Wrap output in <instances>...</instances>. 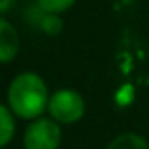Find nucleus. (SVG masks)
<instances>
[{"instance_id": "1", "label": "nucleus", "mask_w": 149, "mask_h": 149, "mask_svg": "<svg viewBox=\"0 0 149 149\" xmlns=\"http://www.w3.org/2000/svg\"><path fill=\"white\" fill-rule=\"evenodd\" d=\"M49 89L45 79L36 72H21L8 85V108L23 121L44 117L49 104Z\"/></svg>"}, {"instance_id": "2", "label": "nucleus", "mask_w": 149, "mask_h": 149, "mask_svg": "<svg viewBox=\"0 0 149 149\" xmlns=\"http://www.w3.org/2000/svg\"><path fill=\"white\" fill-rule=\"evenodd\" d=\"M47 115L58 125H74L83 119L85 100L74 89H58L51 93L47 104Z\"/></svg>"}, {"instance_id": "3", "label": "nucleus", "mask_w": 149, "mask_h": 149, "mask_svg": "<svg viewBox=\"0 0 149 149\" xmlns=\"http://www.w3.org/2000/svg\"><path fill=\"white\" fill-rule=\"evenodd\" d=\"M62 125L51 117H38L29 121L23 132V147L25 149H58L62 143Z\"/></svg>"}, {"instance_id": "4", "label": "nucleus", "mask_w": 149, "mask_h": 149, "mask_svg": "<svg viewBox=\"0 0 149 149\" xmlns=\"http://www.w3.org/2000/svg\"><path fill=\"white\" fill-rule=\"evenodd\" d=\"M21 51V38L19 32L8 19L0 15V64L11 62Z\"/></svg>"}, {"instance_id": "5", "label": "nucleus", "mask_w": 149, "mask_h": 149, "mask_svg": "<svg viewBox=\"0 0 149 149\" xmlns=\"http://www.w3.org/2000/svg\"><path fill=\"white\" fill-rule=\"evenodd\" d=\"M15 136V115L0 102V149L6 147Z\"/></svg>"}, {"instance_id": "6", "label": "nucleus", "mask_w": 149, "mask_h": 149, "mask_svg": "<svg viewBox=\"0 0 149 149\" xmlns=\"http://www.w3.org/2000/svg\"><path fill=\"white\" fill-rule=\"evenodd\" d=\"M106 149H149V143L143 136L136 134V132H123V134L115 136Z\"/></svg>"}, {"instance_id": "7", "label": "nucleus", "mask_w": 149, "mask_h": 149, "mask_svg": "<svg viewBox=\"0 0 149 149\" xmlns=\"http://www.w3.org/2000/svg\"><path fill=\"white\" fill-rule=\"evenodd\" d=\"M74 4H76V0H36L38 10L47 15H61L68 11Z\"/></svg>"}, {"instance_id": "8", "label": "nucleus", "mask_w": 149, "mask_h": 149, "mask_svg": "<svg viewBox=\"0 0 149 149\" xmlns=\"http://www.w3.org/2000/svg\"><path fill=\"white\" fill-rule=\"evenodd\" d=\"M42 29H44L47 34H57L58 29H61V21H58L57 15L44 13V19H42Z\"/></svg>"}, {"instance_id": "9", "label": "nucleus", "mask_w": 149, "mask_h": 149, "mask_svg": "<svg viewBox=\"0 0 149 149\" xmlns=\"http://www.w3.org/2000/svg\"><path fill=\"white\" fill-rule=\"evenodd\" d=\"M15 4H17V0H0V15L8 13Z\"/></svg>"}]
</instances>
